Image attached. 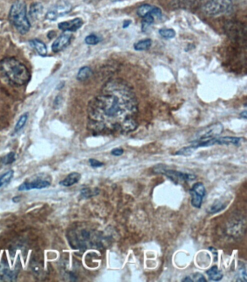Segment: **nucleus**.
Segmentation results:
<instances>
[{
    "label": "nucleus",
    "instance_id": "f704fd0d",
    "mask_svg": "<svg viewBox=\"0 0 247 282\" xmlns=\"http://www.w3.org/2000/svg\"><path fill=\"white\" fill-rule=\"evenodd\" d=\"M241 116L243 117L244 119H246V111H243V112H241Z\"/></svg>",
    "mask_w": 247,
    "mask_h": 282
},
{
    "label": "nucleus",
    "instance_id": "c85d7f7f",
    "mask_svg": "<svg viewBox=\"0 0 247 282\" xmlns=\"http://www.w3.org/2000/svg\"><path fill=\"white\" fill-rule=\"evenodd\" d=\"M89 162H90V166L92 168H100L104 165L102 162H100V161L96 160V159H90Z\"/></svg>",
    "mask_w": 247,
    "mask_h": 282
},
{
    "label": "nucleus",
    "instance_id": "1a4fd4ad",
    "mask_svg": "<svg viewBox=\"0 0 247 282\" xmlns=\"http://www.w3.org/2000/svg\"><path fill=\"white\" fill-rule=\"evenodd\" d=\"M191 196V205L196 208H201L203 198L206 195V189L204 185L201 182H197L193 185L189 190Z\"/></svg>",
    "mask_w": 247,
    "mask_h": 282
},
{
    "label": "nucleus",
    "instance_id": "cd10ccee",
    "mask_svg": "<svg viewBox=\"0 0 247 282\" xmlns=\"http://www.w3.org/2000/svg\"><path fill=\"white\" fill-rule=\"evenodd\" d=\"M31 266L32 271H33V273H34L35 274H36H36H40V273H41V271H42L41 267L38 266V265L37 264L36 262H33V263H31Z\"/></svg>",
    "mask_w": 247,
    "mask_h": 282
},
{
    "label": "nucleus",
    "instance_id": "9d476101",
    "mask_svg": "<svg viewBox=\"0 0 247 282\" xmlns=\"http://www.w3.org/2000/svg\"><path fill=\"white\" fill-rule=\"evenodd\" d=\"M51 183L50 181L46 179H37L36 180L32 181H26L18 186V190L19 191H28L31 189H42L48 187L50 186Z\"/></svg>",
    "mask_w": 247,
    "mask_h": 282
},
{
    "label": "nucleus",
    "instance_id": "ddd939ff",
    "mask_svg": "<svg viewBox=\"0 0 247 282\" xmlns=\"http://www.w3.org/2000/svg\"><path fill=\"white\" fill-rule=\"evenodd\" d=\"M153 14L156 18H160L162 16V11L157 7L150 5H142L137 9V15L141 18H144L147 15Z\"/></svg>",
    "mask_w": 247,
    "mask_h": 282
},
{
    "label": "nucleus",
    "instance_id": "4468645a",
    "mask_svg": "<svg viewBox=\"0 0 247 282\" xmlns=\"http://www.w3.org/2000/svg\"><path fill=\"white\" fill-rule=\"evenodd\" d=\"M30 45H31V48L36 52L40 56L45 57L48 55V48H47L46 45L43 43L41 40L38 39V38H34V39H32L29 42Z\"/></svg>",
    "mask_w": 247,
    "mask_h": 282
},
{
    "label": "nucleus",
    "instance_id": "412c9836",
    "mask_svg": "<svg viewBox=\"0 0 247 282\" xmlns=\"http://www.w3.org/2000/svg\"><path fill=\"white\" fill-rule=\"evenodd\" d=\"M28 116H29L28 112H25L24 114H23V115L20 117V118L18 119V122H17L16 124V127H15V133H18V132H19L20 131L25 127L27 120H28Z\"/></svg>",
    "mask_w": 247,
    "mask_h": 282
},
{
    "label": "nucleus",
    "instance_id": "2f4dec72",
    "mask_svg": "<svg viewBox=\"0 0 247 282\" xmlns=\"http://www.w3.org/2000/svg\"><path fill=\"white\" fill-rule=\"evenodd\" d=\"M20 200H21V197L20 196H16V197H13V199H12V201L14 203L20 202Z\"/></svg>",
    "mask_w": 247,
    "mask_h": 282
},
{
    "label": "nucleus",
    "instance_id": "b1692460",
    "mask_svg": "<svg viewBox=\"0 0 247 282\" xmlns=\"http://www.w3.org/2000/svg\"><path fill=\"white\" fill-rule=\"evenodd\" d=\"M16 160V154L15 152H9L5 157H2V164L3 166L11 165Z\"/></svg>",
    "mask_w": 247,
    "mask_h": 282
},
{
    "label": "nucleus",
    "instance_id": "423d86ee",
    "mask_svg": "<svg viewBox=\"0 0 247 282\" xmlns=\"http://www.w3.org/2000/svg\"><path fill=\"white\" fill-rule=\"evenodd\" d=\"M154 172L157 174H164L171 179L175 184H179V181H193L196 179V176L194 174H186L174 170L166 169V166L163 164H159L154 168Z\"/></svg>",
    "mask_w": 247,
    "mask_h": 282
},
{
    "label": "nucleus",
    "instance_id": "c9c22d12",
    "mask_svg": "<svg viewBox=\"0 0 247 282\" xmlns=\"http://www.w3.org/2000/svg\"><path fill=\"white\" fill-rule=\"evenodd\" d=\"M5 281L4 278H3V276H2L1 273H0V281Z\"/></svg>",
    "mask_w": 247,
    "mask_h": 282
},
{
    "label": "nucleus",
    "instance_id": "20e7f679",
    "mask_svg": "<svg viewBox=\"0 0 247 282\" xmlns=\"http://www.w3.org/2000/svg\"><path fill=\"white\" fill-rule=\"evenodd\" d=\"M9 21L21 34H26L29 31L31 23L27 16L26 5L24 1L17 0L12 5Z\"/></svg>",
    "mask_w": 247,
    "mask_h": 282
},
{
    "label": "nucleus",
    "instance_id": "f3484780",
    "mask_svg": "<svg viewBox=\"0 0 247 282\" xmlns=\"http://www.w3.org/2000/svg\"><path fill=\"white\" fill-rule=\"evenodd\" d=\"M44 7L40 3H33L30 7L29 16L33 21L38 19L40 15L43 13Z\"/></svg>",
    "mask_w": 247,
    "mask_h": 282
},
{
    "label": "nucleus",
    "instance_id": "5701e85b",
    "mask_svg": "<svg viewBox=\"0 0 247 282\" xmlns=\"http://www.w3.org/2000/svg\"><path fill=\"white\" fill-rule=\"evenodd\" d=\"M99 194L98 189H90V188H84L80 190V196L83 198H90Z\"/></svg>",
    "mask_w": 247,
    "mask_h": 282
},
{
    "label": "nucleus",
    "instance_id": "e433bc0d",
    "mask_svg": "<svg viewBox=\"0 0 247 282\" xmlns=\"http://www.w3.org/2000/svg\"><path fill=\"white\" fill-rule=\"evenodd\" d=\"M3 186H5L3 184V181H2L1 179H0V188L3 187Z\"/></svg>",
    "mask_w": 247,
    "mask_h": 282
},
{
    "label": "nucleus",
    "instance_id": "bb28decb",
    "mask_svg": "<svg viewBox=\"0 0 247 282\" xmlns=\"http://www.w3.org/2000/svg\"><path fill=\"white\" fill-rule=\"evenodd\" d=\"M238 281H246V269H245L244 267L243 268H240L239 272H238Z\"/></svg>",
    "mask_w": 247,
    "mask_h": 282
},
{
    "label": "nucleus",
    "instance_id": "f03ea898",
    "mask_svg": "<svg viewBox=\"0 0 247 282\" xmlns=\"http://www.w3.org/2000/svg\"><path fill=\"white\" fill-rule=\"evenodd\" d=\"M0 68L8 80L18 87L26 85L31 79L29 70L16 58H3L0 62Z\"/></svg>",
    "mask_w": 247,
    "mask_h": 282
},
{
    "label": "nucleus",
    "instance_id": "4c0bfd02",
    "mask_svg": "<svg viewBox=\"0 0 247 282\" xmlns=\"http://www.w3.org/2000/svg\"><path fill=\"white\" fill-rule=\"evenodd\" d=\"M3 164H2V157H0V168L3 167Z\"/></svg>",
    "mask_w": 247,
    "mask_h": 282
},
{
    "label": "nucleus",
    "instance_id": "6ab92c4d",
    "mask_svg": "<svg viewBox=\"0 0 247 282\" xmlns=\"http://www.w3.org/2000/svg\"><path fill=\"white\" fill-rule=\"evenodd\" d=\"M92 70L91 68L88 66H85L83 68H80L78 70V74H77V79L80 80V82H85L87 80L92 76Z\"/></svg>",
    "mask_w": 247,
    "mask_h": 282
},
{
    "label": "nucleus",
    "instance_id": "c756f323",
    "mask_svg": "<svg viewBox=\"0 0 247 282\" xmlns=\"http://www.w3.org/2000/svg\"><path fill=\"white\" fill-rule=\"evenodd\" d=\"M193 279H194L195 281H199V282H206L207 280L206 278H204V276L203 275H201V273H196L195 274L193 275Z\"/></svg>",
    "mask_w": 247,
    "mask_h": 282
},
{
    "label": "nucleus",
    "instance_id": "473e14b6",
    "mask_svg": "<svg viewBox=\"0 0 247 282\" xmlns=\"http://www.w3.org/2000/svg\"><path fill=\"white\" fill-rule=\"evenodd\" d=\"M131 23H132V21H125V23H124V28H127V27L129 26Z\"/></svg>",
    "mask_w": 247,
    "mask_h": 282
},
{
    "label": "nucleus",
    "instance_id": "2eb2a0df",
    "mask_svg": "<svg viewBox=\"0 0 247 282\" xmlns=\"http://www.w3.org/2000/svg\"><path fill=\"white\" fill-rule=\"evenodd\" d=\"M197 5V0H174L172 3V6L179 9H192Z\"/></svg>",
    "mask_w": 247,
    "mask_h": 282
},
{
    "label": "nucleus",
    "instance_id": "a211bd4d",
    "mask_svg": "<svg viewBox=\"0 0 247 282\" xmlns=\"http://www.w3.org/2000/svg\"><path fill=\"white\" fill-rule=\"evenodd\" d=\"M208 278L211 281H221L223 278V274L222 272L218 269V267L213 266L206 272Z\"/></svg>",
    "mask_w": 247,
    "mask_h": 282
},
{
    "label": "nucleus",
    "instance_id": "72a5a7b5",
    "mask_svg": "<svg viewBox=\"0 0 247 282\" xmlns=\"http://www.w3.org/2000/svg\"><path fill=\"white\" fill-rule=\"evenodd\" d=\"M182 281H184V282H186V281H190V282H192L193 280L191 279V278H190V277H186V278H184V279H183Z\"/></svg>",
    "mask_w": 247,
    "mask_h": 282
},
{
    "label": "nucleus",
    "instance_id": "f8f14e48",
    "mask_svg": "<svg viewBox=\"0 0 247 282\" xmlns=\"http://www.w3.org/2000/svg\"><path fill=\"white\" fill-rule=\"evenodd\" d=\"M83 24V20L81 18H77L71 21L61 22L58 24V28L62 31L74 32L81 28Z\"/></svg>",
    "mask_w": 247,
    "mask_h": 282
},
{
    "label": "nucleus",
    "instance_id": "9b49d317",
    "mask_svg": "<svg viewBox=\"0 0 247 282\" xmlns=\"http://www.w3.org/2000/svg\"><path fill=\"white\" fill-rule=\"evenodd\" d=\"M73 36L70 33H63L54 42L52 45V50L54 53H57L61 52L64 49L68 47L71 43Z\"/></svg>",
    "mask_w": 247,
    "mask_h": 282
},
{
    "label": "nucleus",
    "instance_id": "0eeeda50",
    "mask_svg": "<svg viewBox=\"0 0 247 282\" xmlns=\"http://www.w3.org/2000/svg\"><path fill=\"white\" fill-rule=\"evenodd\" d=\"M223 126L220 123L212 124L206 128L202 129L195 134L194 137V141L205 140V139H210L215 138L218 137L223 132Z\"/></svg>",
    "mask_w": 247,
    "mask_h": 282
},
{
    "label": "nucleus",
    "instance_id": "aec40b11",
    "mask_svg": "<svg viewBox=\"0 0 247 282\" xmlns=\"http://www.w3.org/2000/svg\"><path fill=\"white\" fill-rule=\"evenodd\" d=\"M152 40L149 39V38H147V39L141 40V41L138 42L134 45V49L137 51H144V50H147L148 49L151 48L152 46Z\"/></svg>",
    "mask_w": 247,
    "mask_h": 282
},
{
    "label": "nucleus",
    "instance_id": "58836bf2",
    "mask_svg": "<svg viewBox=\"0 0 247 282\" xmlns=\"http://www.w3.org/2000/svg\"><path fill=\"white\" fill-rule=\"evenodd\" d=\"M111 1H112V2H117V1H120V0H111Z\"/></svg>",
    "mask_w": 247,
    "mask_h": 282
},
{
    "label": "nucleus",
    "instance_id": "a878e982",
    "mask_svg": "<svg viewBox=\"0 0 247 282\" xmlns=\"http://www.w3.org/2000/svg\"><path fill=\"white\" fill-rule=\"evenodd\" d=\"M100 38L95 34H90L85 38V43L89 45H96L100 43Z\"/></svg>",
    "mask_w": 247,
    "mask_h": 282
},
{
    "label": "nucleus",
    "instance_id": "7ed1b4c3",
    "mask_svg": "<svg viewBox=\"0 0 247 282\" xmlns=\"http://www.w3.org/2000/svg\"><path fill=\"white\" fill-rule=\"evenodd\" d=\"M69 243L74 249L85 250L89 248H100L103 247L105 239L102 234L95 230L74 229L69 233Z\"/></svg>",
    "mask_w": 247,
    "mask_h": 282
},
{
    "label": "nucleus",
    "instance_id": "393cba45",
    "mask_svg": "<svg viewBox=\"0 0 247 282\" xmlns=\"http://www.w3.org/2000/svg\"><path fill=\"white\" fill-rule=\"evenodd\" d=\"M159 33L162 37L167 38V39L174 38L176 36V31L171 28H162L159 30Z\"/></svg>",
    "mask_w": 247,
    "mask_h": 282
},
{
    "label": "nucleus",
    "instance_id": "7c9ffc66",
    "mask_svg": "<svg viewBox=\"0 0 247 282\" xmlns=\"http://www.w3.org/2000/svg\"><path fill=\"white\" fill-rule=\"evenodd\" d=\"M124 150L122 148H115L112 149V152H111V154L114 156H120L124 154Z\"/></svg>",
    "mask_w": 247,
    "mask_h": 282
},
{
    "label": "nucleus",
    "instance_id": "f257e3e1",
    "mask_svg": "<svg viewBox=\"0 0 247 282\" xmlns=\"http://www.w3.org/2000/svg\"><path fill=\"white\" fill-rule=\"evenodd\" d=\"M137 113L132 87L124 80H110L89 104V129L96 134L131 133L137 129Z\"/></svg>",
    "mask_w": 247,
    "mask_h": 282
},
{
    "label": "nucleus",
    "instance_id": "dca6fc26",
    "mask_svg": "<svg viewBox=\"0 0 247 282\" xmlns=\"http://www.w3.org/2000/svg\"><path fill=\"white\" fill-rule=\"evenodd\" d=\"M81 179V175L79 173L73 172L68 174V176L65 179L59 183L60 186H65V187H70L77 184Z\"/></svg>",
    "mask_w": 247,
    "mask_h": 282
},
{
    "label": "nucleus",
    "instance_id": "4be33fe9",
    "mask_svg": "<svg viewBox=\"0 0 247 282\" xmlns=\"http://www.w3.org/2000/svg\"><path fill=\"white\" fill-rule=\"evenodd\" d=\"M226 207V205L223 204V203L220 202V201H216V203H213V206L208 208L207 211L210 214H215V213L223 211Z\"/></svg>",
    "mask_w": 247,
    "mask_h": 282
},
{
    "label": "nucleus",
    "instance_id": "39448f33",
    "mask_svg": "<svg viewBox=\"0 0 247 282\" xmlns=\"http://www.w3.org/2000/svg\"><path fill=\"white\" fill-rule=\"evenodd\" d=\"M232 6V0H209L203 6L201 10L205 16L216 17L228 13Z\"/></svg>",
    "mask_w": 247,
    "mask_h": 282
},
{
    "label": "nucleus",
    "instance_id": "6e6552de",
    "mask_svg": "<svg viewBox=\"0 0 247 282\" xmlns=\"http://www.w3.org/2000/svg\"><path fill=\"white\" fill-rule=\"evenodd\" d=\"M72 10V6L70 3H66V2H63V3H58L55 5L53 8L49 10L47 13L46 19L49 21H56L58 18L65 16L70 13Z\"/></svg>",
    "mask_w": 247,
    "mask_h": 282
}]
</instances>
